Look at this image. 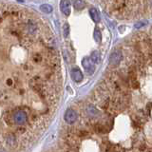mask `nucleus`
<instances>
[{
	"instance_id": "1",
	"label": "nucleus",
	"mask_w": 152,
	"mask_h": 152,
	"mask_svg": "<svg viewBox=\"0 0 152 152\" xmlns=\"http://www.w3.org/2000/svg\"><path fill=\"white\" fill-rule=\"evenodd\" d=\"M65 121L67 122L68 124H74L75 122L77 121V113L75 110H73L72 108H68V109L66 110V112H65Z\"/></svg>"
},
{
	"instance_id": "2",
	"label": "nucleus",
	"mask_w": 152,
	"mask_h": 152,
	"mask_svg": "<svg viewBox=\"0 0 152 152\" xmlns=\"http://www.w3.org/2000/svg\"><path fill=\"white\" fill-rule=\"evenodd\" d=\"M82 65H83V67H84L86 73H89V74H92V73L94 72V71H95L94 63L90 60L89 57H85L83 59V61H82Z\"/></svg>"
},
{
	"instance_id": "3",
	"label": "nucleus",
	"mask_w": 152,
	"mask_h": 152,
	"mask_svg": "<svg viewBox=\"0 0 152 152\" xmlns=\"http://www.w3.org/2000/svg\"><path fill=\"white\" fill-rule=\"evenodd\" d=\"M122 59H123V55L120 50H115L111 53L109 58V63L111 66H118L121 63Z\"/></svg>"
},
{
	"instance_id": "4",
	"label": "nucleus",
	"mask_w": 152,
	"mask_h": 152,
	"mask_svg": "<svg viewBox=\"0 0 152 152\" xmlns=\"http://www.w3.org/2000/svg\"><path fill=\"white\" fill-rule=\"evenodd\" d=\"M28 120V116L23 110H17L14 113V122L17 125H24Z\"/></svg>"
},
{
	"instance_id": "5",
	"label": "nucleus",
	"mask_w": 152,
	"mask_h": 152,
	"mask_svg": "<svg viewBox=\"0 0 152 152\" xmlns=\"http://www.w3.org/2000/svg\"><path fill=\"white\" fill-rule=\"evenodd\" d=\"M71 79L74 81L75 83H80L84 78L83 73H82L79 68H73L71 71Z\"/></svg>"
},
{
	"instance_id": "6",
	"label": "nucleus",
	"mask_w": 152,
	"mask_h": 152,
	"mask_svg": "<svg viewBox=\"0 0 152 152\" xmlns=\"http://www.w3.org/2000/svg\"><path fill=\"white\" fill-rule=\"evenodd\" d=\"M60 10L66 16H69L71 12V1L69 0H62L60 2Z\"/></svg>"
},
{
	"instance_id": "7",
	"label": "nucleus",
	"mask_w": 152,
	"mask_h": 152,
	"mask_svg": "<svg viewBox=\"0 0 152 152\" xmlns=\"http://www.w3.org/2000/svg\"><path fill=\"white\" fill-rule=\"evenodd\" d=\"M89 15H90L91 19H92V21L94 23H99L100 20H101L99 12L97 11V9H95V8L89 9Z\"/></svg>"
},
{
	"instance_id": "8",
	"label": "nucleus",
	"mask_w": 152,
	"mask_h": 152,
	"mask_svg": "<svg viewBox=\"0 0 152 152\" xmlns=\"http://www.w3.org/2000/svg\"><path fill=\"white\" fill-rule=\"evenodd\" d=\"M90 60L92 61L94 64H99L100 61H101V55H100V53L97 50L92 51V53L90 55Z\"/></svg>"
},
{
	"instance_id": "9",
	"label": "nucleus",
	"mask_w": 152,
	"mask_h": 152,
	"mask_svg": "<svg viewBox=\"0 0 152 152\" xmlns=\"http://www.w3.org/2000/svg\"><path fill=\"white\" fill-rule=\"evenodd\" d=\"M73 6L78 11H81L86 7V3L83 0H73Z\"/></svg>"
},
{
	"instance_id": "10",
	"label": "nucleus",
	"mask_w": 152,
	"mask_h": 152,
	"mask_svg": "<svg viewBox=\"0 0 152 152\" xmlns=\"http://www.w3.org/2000/svg\"><path fill=\"white\" fill-rule=\"evenodd\" d=\"M93 37L95 39V41L97 43L101 42V38H102V34H101V30L98 27H96L94 29V32H93Z\"/></svg>"
},
{
	"instance_id": "11",
	"label": "nucleus",
	"mask_w": 152,
	"mask_h": 152,
	"mask_svg": "<svg viewBox=\"0 0 152 152\" xmlns=\"http://www.w3.org/2000/svg\"><path fill=\"white\" fill-rule=\"evenodd\" d=\"M40 10L45 14H50L53 12V7L49 5V4H43V5L40 6Z\"/></svg>"
},
{
	"instance_id": "12",
	"label": "nucleus",
	"mask_w": 152,
	"mask_h": 152,
	"mask_svg": "<svg viewBox=\"0 0 152 152\" xmlns=\"http://www.w3.org/2000/svg\"><path fill=\"white\" fill-rule=\"evenodd\" d=\"M86 111H88V114H89V116L96 117V116L99 115V111H98L94 107H92V106H89V107H88V110H86Z\"/></svg>"
},
{
	"instance_id": "13",
	"label": "nucleus",
	"mask_w": 152,
	"mask_h": 152,
	"mask_svg": "<svg viewBox=\"0 0 152 152\" xmlns=\"http://www.w3.org/2000/svg\"><path fill=\"white\" fill-rule=\"evenodd\" d=\"M68 33H69V25L68 23H66L63 26V34L65 37H68Z\"/></svg>"
},
{
	"instance_id": "14",
	"label": "nucleus",
	"mask_w": 152,
	"mask_h": 152,
	"mask_svg": "<svg viewBox=\"0 0 152 152\" xmlns=\"http://www.w3.org/2000/svg\"><path fill=\"white\" fill-rule=\"evenodd\" d=\"M143 26H145L144 22H139V23H137V24L135 25V28H136V29H139V28L143 27Z\"/></svg>"
},
{
	"instance_id": "15",
	"label": "nucleus",
	"mask_w": 152,
	"mask_h": 152,
	"mask_svg": "<svg viewBox=\"0 0 152 152\" xmlns=\"http://www.w3.org/2000/svg\"><path fill=\"white\" fill-rule=\"evenodd\" d=\"M8 84H12V80H8Z\"/></svg>"
},
{
	"instance_id": "16",
	"label": "nucleus",
	"mask_w": 152,
	"mask_h": 152,
	"mask_svg": "<svg viewBox=\"0 0 152 152\" xmlns=\"http://www.w3.org/2000/svg\"><path fill=\"white\" fill-rule=\"evenodd\" d=\"M17 1H19V2H21V3H23V2H24V0H17Z\"/></svg>"
},
{
	"instance_id": "17",
	"label": "nucleus",
	"mask_w": 152,
	"mask_h": 152,
	"mask_svg": "<svg viewBox=\"0 0 152 152\" xmlns=\"http://www.w3.org/2000/svg\"><path fill=\"white\" fill-rule=\"evenodd\" d=\"M1 21H2V19H0V23H1Z\"/></svg>"
}]
</instances>
